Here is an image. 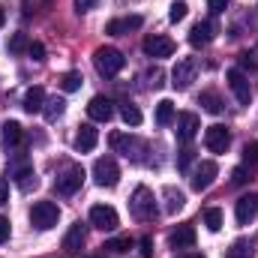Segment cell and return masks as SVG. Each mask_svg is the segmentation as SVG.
Returning a JSON list of instances; mask_svg holds the SVG:
<instances>
[{"mask_svg":"<svg viewBox=\"0 0 258 258\" xmlns=\"http://www.w3.org/2000/svg\"><path fill=\"white\" fill-rule=\"evenodd\" d=\"M123 63H126V57L117 48H96L93 51V66H96V72L102 78H114L123 69Z\"/></svg>","mask_w":258,"mask_h":258,"instance_id":"1","label":"cell"},{"mask_svg":"<svg viewBox=\"0 0 258 258\" xmlns=\"http://www.w3.org/2000/svg\"><path fill=\"white\" fill-rule=\"evenodd\" d=\"M57 219H60V207H57L54 201H36L33 210H30V222H33V228H39V231L54 228Z\"/></svg>","mask_w":258,"mask_h":258,"instance_id":"2","label":"cell"},{"mask_svg":"<svg viewBox=\"0 0 258 258\" xmlns=\"http://www.w3.org/2000/svg\"><path fill=\"white\" fill-rule=\"evenodd\" d=\"M156 198L153 192L147 189V186H138L132 198H129V210H132V216L138 219V222H147V219H153V213H156V204H153Z\"/></svg>","mask_w":258,"mask_h":258,"instance_id":"3","label":"cell"},{"mask_svg":"<svg viewBox=\"0 0 258 258\" xmlns=\"http://www.w3.org/2000/svg\"><path fill=\"white\" fill-rule=\"evenodd\" d=\"M93 180L99 183V186H117V180H120V168H117V162L111 159V156H99L96 162H93Z\"/></svg>","mask_w":258,"mask_h":258,"instance_id":"4","label":"cell"},{"mask_svg":"<svg viewBox=\"0 0 258 258\" xmlns=\"http://www.w3.org/2000/svg\"><path fill=\"white\" fill-rule=\"evenodd\" d=\"M90 225L99 228V231H114V228L120 225V216H117V210L108 207V204H93V207H90Z\"/></svg>","mask_w":258,"mask_h":258,"instance_id":"5","label":"cell"},{"mask_svg":"<svg viewBox=\"0 0 258 258\" xmlns=\"http://www.w3.org/2000/svg\"><path fill=\"white\" fill-rule=\"evenodd\" d=\"M195 75H198V63H195L192 57H180L177 66L171 69V87L174 90H186L195 81Z\"/></svg>","mask_w":258,"mask_h":258,"instance_id":"6","label":"cell"},{"mask_svg":"<svg viewBox=\"0 0 258 258\" xmlns=\"http://www.w3.org/2000/svg\"><path fill=\"white\" fill-rule=\"evenodd\" d=\"M81 183H84V168H81V165H69L63 174H57L54 189L60 195H75L81 189Z\"/></svg>","mask_w":258,"mask_h":258,"instance_id":"7","label":"cell"},{"mask_svg":"<svg viewBox=\"0 0 258 258\" xmlns=\"http://www.w3.org/2000/svg\"><path fill=\"white\" fill-rule=\"evenodd\" d=\"M204 144H207L210 153H225L228 144H231V132H228V126H222V123L207 126L204 129Z\"/></svg>","mask_w":258,"mask_h":258,"instance_id":"8","label":"cell"},{"mask_svg":"<svg viewBox=\"0 0 258 258\" xmlns=\"http://www.w3.org/2000/svg\"><path fill=\"white\" fill-rule=\"evenodd\" d=\"M234 216H237V225H249L258 216V192L240 195L237 204H234Z\"/></svg>","mask_w":258,"mask_h":258,"instance_id":"9","label":"cell"},{"mask_svg":"<svg viewBox=\"0 0 258 258\" xmlns=\"http://www.w3.org/2000/svg\"><path fill=\"white\" fill-rule=\"evenodd\" d=\"M141 48H144L147 57H171V54H174V39H168V36H162V33H153V36L144 39Z\"/></svg>","mask_w":258,"mask_h":258,"instance_id":"10","label":"cell"},{"mask_svg":"<svg viewBox=\"0 0 258 258\" xmlns=\"http://www.w3.org/2000/svg\"><path fill=\"white\" fill-rule=\"evenodd\" d=\"M225 78H228V87H231V93L237 96V102H240V105H249V102H252V90H249L246 75H243L240 69H228Z\"/></svg>","mask_w":258,"mask_h":258,"instance_id":"11","label":"cell"},{"mask_svg":"<svg viewBox=\"0 0 258 258\" xmlns=\"http://www.w3.org/2000/svg\"><path fill=\"white\" fill-rule=\"evenodd\" d=\"M174 120H177V129H174V132H177V138H180L183 144H189L195 135H198V129H201L198 114H192V111H180Z\"/></svg>","mask_w":258,"mask_h":258,"instance_id":"12","label":"cell"},{"mask_svg":"<svg viewBox=\"0 0 258 258\" xmlns=\"http://www.w3.org/2000/svg\"><path fill=\"white\" fill-rule=\"evenodd\" d=\"M108 144H111L117 153H123V156H132V159H141L135 150H144V144H141L138 138H132V135H123V132H111V135H108Z\"/></svg>","mask_w":258,"mask_h":258,"instance_id":"13","label":"cell"},{"mask_svg":"<svg viewBox=\"0 0 258 258\" xmlns=\"http://www.w3.org/2000/svg\"><path fill=\"white\" fill-rule=\"evenodd\" d=\"M216 174H219V168H216V162H210V159H204L198 168L192 171V189L195 192H204L213 180H216Z\"/></svg>","mask_w":258,"mask_h":258,"instance_id":"14","label":"cell"},{"mask_svg":"<svg viewBox=\"0 0 258 258\" xmlns=\"http://www.w3.org/2000/svg\"><path fill=\"white\" fill-rule=\"evenodd\" d=\"M87 114H90V120H96V123H108V120L114 117V105H111V99H105V96H93V99L87 102Z\"/></svg>","mask_w":258,"mask_h":258,"instance_id":"15","label":"cell"},{"mask_svg":"<svg viewBox=\"0 0 258 258\" xmlns=\"http://www.w3.org/2000/svg\"><path fill=\"white\" fill-rule=\"evenodd\" d=\"M96 141H99V129L93 123H81L78 126V132H75V150L78 153H90L96 147Z\"/></svg>","mask_w":258,"mask_h":258,"instance_id":"16","label":"cell"},{"mask_svg":"<svg viewBox=\"0 0 258 258\" xmlns=\"http://www.w3.org/2000/svg\"><path fill=\"white\" fill-rule=\"evenodd\" d=\"M213 33H216L213 21H198L192 30H189V45H192V48H204V45H210Z\"/></svg>","mask_w":258,"mask_h":258,"instance_id":"17","label":"cell"},{"mask_svg":"<svg viewBox=\"0 0 258 258\" xmlns=\"http://www.w3.org/2000/svg\"><path fill=\"white\" fill-rule=\"evenodd\" d=\"M141 24H144V18H141V15L114 18V21H108V24H105V33H111V36H120V33H129V30H138Z\"/></svg>","mask_w":258,"mask_h":258,"instance_id":"18","label":"cell"},{"mask_svg":"<svg viewBox=\"0 0 258 258\" xmlns=\"http://www.w3.org/2000/svg\"><path fill=\"white\" fill-rule=\"evenodd\" d=\"M168 243H171L174 249H189V246H195V228L192 225H177V228L171 231Z\"/></svg>","mask_w":258,"mask_h":258,"instance_id":"19","label":"cell"},{"mask_svg":"<svg viewBox=\"0 0 258 258\" xmlns=\"http://www.w3.org/2000/svg\"><path fill=\"white\" fill-rule=\"evenodd\" d=\"M84 240H87V231H84V225H81V222H75V225H72V228L66 231V237H63V249H66V252H81Z\"/></svg>","mask_w":258,"mask_h":258,"instance_id":"20","label":"cell"},{"mask_svg":"<svg viewBox=\"0 0 258 258\" xmlns=\"http://www.w3.org/2000/svg\"><path fill=\"white\" fill-rule=\"evenodd\" d=\"M42 105H45V90L42 87H30L24 93V111L27 114H36V111H42Z\"/></svg>","mask_w":258,"mask_h":258,"instance_id":"21","label":"cell"},{"mask_svg":"<svg viewBox=\"0 0 258 258\" xmlns=\"http://www.w3.org/2000/svg\"><path fill=\"white\" fill-rule=\"evenodd\" d=\"M252 255H255V240H246V237L234 240L231 249L225 252V258H252Z\"/></svg>","mask_w":258,"mask_h":258,"instance_id":"22","label":"cell"},{"mask_svg":"<svg viewBox=\"0 0 258 258\" xmlns=\"http://www.w3.org/2000/svg\"><path fill=\"white\" fill-rule=\"evenodd\" d=\"M15 180H18V189H24V192H30V189H36V171L33 168H27V165H21V168H15Z\"/></svg>","mask_w":258,"mask_h":258,"instance_id":"23","label":"cell"},{"mask_svg":"<svg viewBox=\"0 0 258 258\" xmlns=\"http://www.w3.org/2000/svg\"><path fill=\"white\" fill-rule=\"evenodd\" d=\"M174 117H177L174 102H171V99H162V102L156 105V123H159V126H168V123H174Z\"/></svg>","mask_w":258,"mask_h":258,"instance_id":"24","label":"cell"},{"mask_svg":"<svg viewBox=\"0 0 258 258\" xmlns=\"http://www.w3.org/2000/svg\"><path fill=\"white\" fill-rule=\"evenodd\" d=\"M63 108H66L63 99H60V96H51V99H45V105H42V114H45V120H48V123H54V120L63 114Z\"/></svg>","mask_w":258,"mask_h":258,"instance_id":"25","label":"cell"},{"mask_svg":"<svg viewBox=\"0 0 258 258\" xmlns=\"http://www.w3.org/2000/svg\"><path fill=\"white\" fill-rule=\"evenodd\" d=\"M3 141H6V147H15V144H21V141H24V129H21V123L9 120V123L3 126Z\"/></svg>","mask_w":258,"mask_h":258,"instance_id":"26","label":"cell"},{"mask_svg":"<svg viewBox=\"0 0 258 258\" xmlns=\"http://www.w3.org/2000/svg\"><path fill=\"white\" fill-rule=\"evenodd\" d=\"M198 105H201L204 111H210V114H219V111H222V99H219L213 90H204V93L198 96Z\"/></svg>","mask_w":258,"mask_h":258,"instance_id":"27","label":"cell"},{"mask_svg":"<svg viewBox=\"0 0 258 258\" xmlns=\"http://www.w3.org/2000/svg\"><path fill=\"white\" fill-rule=\"evenodd\" d=\"M81 81H84V78H81V72H63L57 84H60V90H63V93H75V90L81 87Z\"/></svg>","mask_w":258,"mask_h":258,"instance_id":"28","label":"cell"},{"mask_svg":"<svg viewBox=\"0 0 258 258\" xmlns=\"http://www.w3.org/2000/svg\"><path fill=\"white\" fill-rule=\"evenodd\" d=\"M165 198H168V204H165V210H168V213H177V210L183 207V201H186L183 192H180V189H174V186H165Z\"/></svg>","mask_w":258,"mask_h":258,"instance_id":"29","label":"cell"},{"mask_svg":"<svg viewBox=\"0 0 258 258\" xmlns=\"http://www.w3.org/2000/svg\"><path fill=\"white\" fill-rule=\"evenodd\" d=\"M102 249H105V252H129V249H132V240H129L126 234H123V237H111Z\"/></svg>","mask_w":258,"mask_h":258,"instance_id":"30","label":"cell"},{"mask_svg":"<svg viewBox=\"0 0 258 258\" xmlns=\"http://www.w3.org/2000/svg\"><path fill=\"white\" fill-rule=\"evenodd\" d=\"M120 117H123V123H126V126H138V123H141V111H138L132 102H126V105L120 108Z\"/></svg>","mask_w":258,"mask_h":258,"instance_id":"31","label":"cell"},{"mask_svg":"<svg viewBox=\"0 0 258 258\" xmlns=\"http://www.w3.org/2000/svg\"><path fill=\"white\" fill-rule=\"evenodd\" d=\"M204 225H207L210 231H219V228H222V210H219V207H210V210L204 213Z\"/></svg>","mask_w":258,"mask_h":258,"instance_id":"32","label":"cell"},{"mask_svg":"<svg viewBox=\"0 0 258 258\" xmlns=\"http://www.w3.org/2000/svg\"><path fill=\"white\" fill-rule=\"evenodd\" d=\"M27 48H30V42H27L24 33H15V36L9 39V51H12V54H21V51H27Z\"/></svg>","mask_w":258,"mask_h":258,"instance_id":"33","label":"cell"},{"mask_svg":"<svg viewBox=\"0 0 258 258\" xmlns=\"http://www.w3.org/2000/svg\"><path fill=\"white\" fill-rule=\"evenodd\" d=\"M168 18L177 24V21H183L186 18V3L183 0H177V3H171V12H168Z\"/></svg>","mask_w":258,"mask_h":258,"instance_id":"34","label":"cell"},{"mask_svg":"<svg viewBox=\"0 0 258 258\" xmlns=\"http://www.w3.org/2000/svg\"><path fill=\"white\" fill-rule=\"evenodd\" d=\"M27 54H30L33 60H45V45H42V42H30Z\"/></svg>","mask_w":258,"mask_h":258,"instance_id":"35","label":"cell"},{"mask_svg":"<svg viewBox=\"0 0 258 258\" xmlns=\"http://www.w3.org/2000/svg\"><path fill=\"white\" fill-rule=\"evenodd\" d=\"M189 162H192V150L186 147V150H180V156H177V168H180V171H186V168H189Z\"/></svg>","mask_w":258,"mask_h":258,"instance_id":"36","label":"cell"},{"mask_svg":"<svg viewBox=\"0 0 258 258\" xmlns=\"http://www.w3.org/2000/svg\"><path fill=\"white\" fill-rule=\"evenodd\" d=\"M228 3H231V0H207V9H210L213 15H219V12H225Z\"/></svg>","mask_w":258,"mask_h":258,"instance_id":"37","label":"cell"},{"mask_svg":"<svg viewBox=\"0 0 258 258\" xmlns=\"http://www.w3.org/2000/svg\"><path fill=\"white\" fill-rule=\"evenodd\" d=\"M9 234H12V225H9V219H6V216H0V243H6V240H9Z\"/></svg>","mask_w":258,"mask_h":258,"instance_id":"38","label":"cell"},{"mask_svg":"<svg viewBox=\"0 0 258 258\" xmlns=\"http://www.w3.org/2000/svg\"><path fill=\"white\" fill-rule=\"evenodd\" d=\"M246 162H249V165H258V141L246 144Z\"/></svg>","mask_w":258,"mask_h":258,"instance_id":"39","label":"cell"},{"mask_svg":"<svg viewBox=\"0 0 258 258\" xmlns=\"http://www.w3.org/2000/svg\"><path fill=\"white\" fill-rule=\"evenodd\" d=\"M141 258H153V240L141 237Z\"/></svg>","mask_w":258,"mask_h":258,"instance_id":"40","label":"cell"},{"mask_svg":"<svg viewBox=\"0 0 258 258\" xmlns=\"http://www.w3.org/2000/svg\"><path fill=\"white\" fill-rule=\"evenodd\" d=\"M231 183H246V168H234V174H231Z\"/></svg>","mask_w":258,"mask_h":258,"instance_id":"41","label":"cell"},{"mask_svg":"<svg viewBox=\"0 0 258 258\" xmlns=\"http://www.w3.org/2000/svg\"><path fill=\"white\" fill-rule=\"evenodd\" d=\"M99 0H75V6H78V12H90L93 6H96Z\"/></svg>","mask_w":258,"mask_h":258,"instance_id":"42","label":"cell"},{"mask_svg":"<svg viewBox=\"0 0 258 258\" xmlns=\"http://www.w3.org/2000/svg\"><path fill=\"white\" fill-rule=\"evenodd\" d=\"M3 204H9V183L6 180H0V207Z\"/></svg>","mask_w":258,"mask_h":258,"instance_id":"43","label":"cell"},{"mask_svg":"<svg viewBox=\"0 0 258 258\" xmlns=\"http://www.w3.org/2000/svg\"><path fill=\"white\" fill-rule=\"evenodd\" d=\"M147 78H150V84H153V87H162V69H153Z\"/></svg>","mask_w":258,"mask_h":258,"instance_id":"44","label":"cell"},{"mask_svg":"<svg viewBox=\"0 0 258 258\" xmlns=\"http://www.w3.org/2000/svg\"><path fill=\"white\" fill-rule=\"evenodd\" d=\"M3 24H6V9L0 6V27H3Z\"/></svg>","mask_w":258,"mask_h":258,"instance_id":"45","label":"cell"},{"mask_svg":"<svg viewBox=\"0 0 258 258\" xmlns=\"http://www.w3.org/2000/svg\"><path fill=\"white\" fill-rule=\"evenodd\" d=\"M177 258H204V255H198V252H186V255H177Z\"/></svg>","mask_w":258,"mask_h":258,"instance_id":"46","label":"cell"},{"mask_svg":"<svg viewBox=\"0 0 258 258\" xmlns=\"http://www.w3.org/2000/svg\"><path fill=\"white\" fill-rule=\"evenodd\" d=\"M84 258H93V255H84Z\"/></svg>","mask_w":258,"mask_h":258,"instance_id":"47","label":"cell"}]
</instances>
